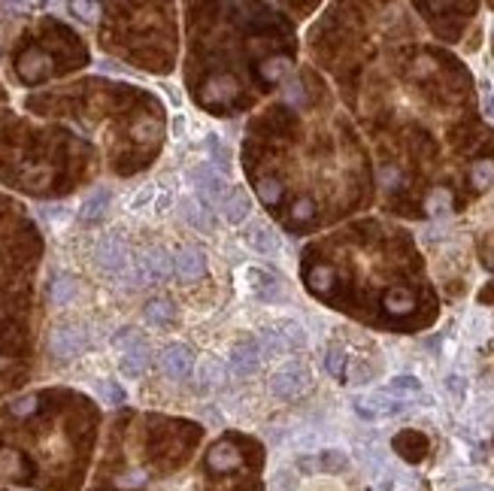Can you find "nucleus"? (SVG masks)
Returning <instances> with one entry per match:
<instances>
[{"label":"nucleus","mask_w":494,"mask_h":491,"mask_svg":"<svg viewBox=\"0 0 494 491\" xmlns=\"http://www.w3.org/2000/svg\"><path fill=\"white\" fill-rule=\"evenodd\" d=\"M188 182L197 188V194H200V203L204 206H219L224 203V197H228V191H231V185H228V179L222 176L219 170H213V164H200V167H191L188 170Z\"/></svg>","instance_id":"1"},{"label":"nucleus","mask_w":494,"mask_h":491,"mask_svg":"<svg viewBox=\"0 0 494 491\" xmlns=\"http://www.w3.org/2000/svg\"><path fill=\"white\" fill-rule=\"evenodd\" d=\"M113 346L122 352V358H119L122 373H124V376H131V379H137L140 373L146 370V361H149V346H146V340L137 337L131 328H124V331H119V334L113 337Z\"/></svg>","instance_id":"2"},{"label":"nucleus","mask_w":494,"mask_h":491,"mask_svg":"<svg viewBox=\"0 0 494 491\" xmlns=\"http://www.w3.org/2000/svg\"><path fill=\"white\" fill-rule=\"evenodd\" d=\"M309 385H313L309 370L300 367V364H286V367L270 376V391L276 397H300Z\"/></svg>","instance_id":"3"},{"label":"nucleus","mask_w":494,"mask_h":491,"mask_svg":"<svg viewBox=\"0 0 494 491\" xmlns=\"http://www.w3.org/2000/svg\"><path fill=\"white\" fill-rule=\"evenodd\" d=\"M49 346H52V355L67 361V358H76L88 346V337L79 324H58L52 331V337H49Z\"/></svg>","instance_id":"4"},{"label":"nucleus","mask_w":494,"mask_h":491,"mask_svg":"<svg viewBox=\"0 0 494 491\" xmlns=\"http://www.w3.org/2000/svg\"><path fill=\"white\" fill-rule=\"evenodd\" d=\"M94 261H97V267H104L106 273L115 276V273L128 264V249H124L122 237H115V234L100 237L97 246H94Z\"/></svg>","instance_id":"5"},{"label":"nucleus","mask_w":494,"mask_h":491,"mask_svg":"<svg viewBox=\"0 0 494 491\" xmlns=\"http://www.w3.org/2000/svg\"><path fill=\"white\" fill-rule=\"evenodd\" d=\"M161 367L170 379L182 382L195 373V355H191V349L186 343H170L161 352Z\"/></svg>","instance_id":"6"},{"label":"nucleus","mask_w":494,"mask_h":491,"mask_svg":"<svg viewBox=\"0 0 494 491\" xmlns=\"http://www.w3.org/2000/svg\"><path fill=\"white\" fill-rule=\"evenodd\" d=\"M297 467L306 470V473H315V470H322V473H340V470L349 467V455L343 452V449H324V452H319L315 458H300Z\"/></svg>","instance_id":"7"},{"label":"nucleus","mask_w":494,"mask_h":491,"mask_svg":"<svg viewBox=\"0 0 494 491\" xmlns=\"http://www.w3.org/2000/svg\"><path fill=\"white\" fill-rule=\"evenodd\" d=\"M406 406L397 403V401H388L385 394H373V397H361V401H355V413L361 415L367 422H376V419H388V415H397L404 413Z\"/></svg>","instance_id":"8"},{"label":"nucleus","mask_w":494,"mask_h":491,"mask_svg":"<svg viewBox=\"0 0 494 491\" xmlns=\"http://www.w3.org/2000/svg\"><path fill=\"white\" fill-rule=\"evenodd\" d=\"M173 273H179L186 282L191 279H200L206 273V258L200 249L195 246H186V249H179V252L173 255Z\"/></svg>","instance_id":"9"},{"label":"nucleus","mask_w":494,"mask_h":491,"mask_svg":"<svg viewBox=\"0 0 494 491\" xmlns=\"http://www.w3.org/2000/svg\"><path fill=\"white\" fill-rule=\"evenodd\" d=\"M261 346L255 343V340H240L237 346L231 349V367L237 376H252L258 370V361H261Z\"/></svg>","instance_id":"10"},{"label":"nucleus","mask_w":494,"mask_h":491,"mask_svg":"<svg viewBox=\"0 0 494 491\" xmlns=\"http://www.w3.org/2000/svg\"><path fill=\"white\" fill-rule=\"evenodd\" d=\"M219 210L231 224H242L249 219V213H252V201H249V194L240 185H231L228 197H224V203L219 206Z\"/></svg>","instance_id":"11"},{"label":"nucleus","mask_w":494,"mask_h":491,"mask_svg":"<svg viewBox=\"0 0 494 491\" xmlns=\"http://www.w3.org/2000/svg\"><path fill=\"white\" fill-rule=\"evenodd\" d=\"M228 379V367H224L222 358L209 355L197 364V388L200 391H209V388H219L222 382Z\"/></svg>","instance_id":"12"},{"label":"nucleus","mask_w":494,"mask_h":491,"mask_svg":"<svg viewBox=\"0 0 494 491\" xmlns=\"http://www.w3.org/2000/svg\"><path fill=\"white\" fill-rule=\"evenodd\" d=\"M249 276H252V291L258 301H279L282 297V282L276 273L255 267V270H249Z\"/></svg>","instance_id":"13"},{"label":"nucleus","mask_w":494,"mask_h":491,"mask_svg":"<svg viewBox=\"0 0 494 491\" xmlns=\"http://www.w3.org/2000/svg\"><path fill=\"white\" fill-rule=\"evenodd\" d=\"M110 201H113V194H110V188H94L91 194L82 201L79 206V219L82 222H97V219H104V213L110 210Z\"/></svg>","instance_id":"14"},{"label":"nucleus","mask_w":494,"mask_h":491,"mask_svg":"<svg viewBox=\"0 0 494 491\" xmlns=\"http://www.w3.org/2000/svg\"><path fill=\"white\" fill-rule=\"evenodd\" d=\"M143 261V267L149 273V279H170L173 276V258L164 252V249H149V252L140 258Z\"/></svg>","instance_id":"15"},{"label":"nucleus","mask_w":494,"mask_h":491,"mask_svg":"<svg viewBox=\"0 0 494 491\" xmlns=\"http://www.w3.org/2000/svg\"><path fill=\"white\" fill-rule=\"evenodd\" d=\"M49 297H52L55 306H64L76 297V279L67 276V273H58V276L49 282Z\"/></svg>","instance_id":"16"},{"label":"nucleus","mask_w":494,"mask_h":491,"mask_svg":"<svg viewBox=\"0 0 494 491\" xmlns=\"http://www.w3.org/2000/svg\"><path fill=\"white\" fill-rule=\"evenodd\" d=\"M179 215L191 224V228H197V231H209V213L204 210V203L195 201V197H186V201L179 203Z\"/></svg>","instance_id":"17"},{"label":"nucleus","mask_w":494,"mask_h":491,"mask_svg":"<svg viewBox=\"0 0 494 491\" xmlns=\"http://www.w3.org/2000/svg\"><path fill=\"white\" fill-rule=\"evenodd\" d=\"M246 243H249V249H255L258 255L276 252V234L267 228V224H255V228L246 234Z\"/></svg>","instance_id":"18"},{"label":"nucleus","mask_w":494,"mask_h":491,"mask_svg":"<svg viewBox=\"0 0 494 491\" xmlns=\"http://www.w3.org/2000/svg\"><path fill=\"white\" fill-rule=\"evenodd\" d=\"M382 394L385 397H415V394H422V382L415 376H395V379H388Z\"/></svg>","instance_id":"19"},{"label":"nucleus","mask_w":494,"mask_h":491,"mask_svg":"<svg viewBox=\"0 0 494 491\" xmlns=\"http://www.w3.org/2000/svg\"><path fill=\"white\" fill-rule=\"evenodd\" d=\"M176 319V306L170 301H149L146 303V322L152 324H170Z\"/></svg>","instance_id":"20"},{"label":"nucleus","mask_w":494,"mask_h":491,"mask_svg":"<svg viewBox=\"0 0 494 491\" xmlns=\"http://www.w3.org/2000/svg\"><path fill=\"white\" fill-rule=\"evenodd\" d=\"M258 343H261V349H264L267 355H282V352H288L286 337H282L279 331H273V328H261V331H258Z\"/></svg>","instance_id":"21"},{"label":"nucleus","mask_w":494,"mask_h":491,"mask_svg":"<svg viewBox=\"0 0 494 491\" xmlns=\"http://www.w3.org/2000/svg\"><path fill=\"white\" fill-rule=\"evenodd\" d=\"M206 149H209V161H213V170H228L231 167V155H228V149L222 146V140L219 137H209L206 140Z\"/></svg>","instance_id":"22"},{"label":"nucleus","mask_w":494,"mask_h":491,"mask_svg":"<svg viewBox=\"0 0 494 491\" xmlns=\"http://www.w3.org/2000/svg\"><path fill=\"white\" fill-rule=\"evenodd\" d=\"M233 464H237V452H233L231 446H215L213 452H209V467L213 470H231Z\"/></svg>","instance_id":"23"},{"label":"nucleus","mask_w":494,"mask_h":491,"mask_svg":"<svg viewBox=\"0 0 494 491\" xmlns=\"http://www.w3.org/2000/svg\"><path fill=\"white\" fill-rule=\"evenodd\" d=\"M385 306H388L391 313H409L413 310V294H409V291H404V288H397V291H388V294H385Z\"/></svg>","instance_id":"24"},{"label":"nucleus","mask_w":494,"mask_h":491,"mask_svg":"<svg viewBox=\"0 0 494 491\" xmlns=\"http://www.w3.org/2000/svg\"><path fill=\"white\" fill-rule=\"evenodd\" d=\"M279 334L286 337L288 349H304V346H306V331L300 328L297 322H282V331H279Z\"/></svg>","instance_id":"25"},{"label":"nucleus","mask_w":494,"mask_h":491,"mask_svg":"<svg viewBox=\"0 0 494 491\" xmlns=\"http://www.w3.org/2000/svg\"><path fill=\"white\" fill-rule=\"evenodd\" d=\"M324 367H328L331 376H343L346 373V352L343 346H331L328 355H324Z\"/></svg>","instance_id":"26"},{"label":"nucleus","mask_w":494,"mask_h":491,"mask_svg":"<svg viewBox=\"0 0 494 491\" xmlns=\"http://www.w3.org/2000/svg\"><path fill=\"white\" fill-rule=\"evenodd\" d=\"M97 394L104 397L106 403H113V406L124 403V391L115 385V382H110V379H100V382H97Z\"/></svg>","instance_id":"27"},{"label":"nucleus","mask_w":494,"mask_h":491,"mask_svg":"<svg viewBox=\"0 0 494 491\" xmlns=\"http://www.w3.org/2000/svg\"><path fill=\"white\" fill-rule=\"evenodd\" d=\"M494 182V161H476L473 164V185H491Z\"/></svg>","instance_id":"28"},{"label":"nucleus","mask_w":494,"mask_h":491,"mask_svg":"<svg viewBox=\"0 0 494 491\" xmlns=\"http://www.w3.org/2000/svg\"><path fill=\"white\" fill-rule=\"evenodd\" d=\"M313 288H319V291H324V288H331V279H334V273L328 270V267H319V270H313Z\"/></svg>","instance_id":"29"},{"label":"nucleus","mask_w":494,"mask_h":491,"mask_svg":"<svg viewBox=\"0 0 494 491\" xmlns=\"http://www.w3.org/2000/svg\"><path fill=\"white\" fill-rule=\"evenodd\" d=\"M446 388H449V394L458 397V401L464 397V379L458 376V373H449V376H446Z\"/></svg>","instance_id":"30"},{"label":"nucleus","mask_w":494,"mask_h":491,"mask_svg":"<svg viewBox=\"0 0 494 491\" xmlns=\"http://www.w3.org/2000/svg\"><path fill=\"white\" fill-rule=\"evenodd\" d=\"M370 379V367H364V364H355L352 367V379L349 382H355V385H361V382Z\"/></svg>","instance_id":"31"},{"label":"nucleus","mask_w":494,"mask_h":491,"mask_svg":"<svg viewBox=\"0 0 494 491\" xmlns=\"http://www.w3.org/2000/svg\"><path fill=\"white\" fill-rule=\"evenodd\" d=\"M309 215H313V203H309V201H300V203L295 206V219L304 222V219H309Z\"/></svg>","instance_id":"32"},{"label":"nucleus","mask_w":494,"mask_h":491,"mask_svg":"<svg viewBox=\"0 0 494 491\" xmlns=\"http://www.w3.org/2000/svg\"><path fill=\"white\" fill-rule=\"evenodd\" d=\"M264 73L270 79H279L282 73H286V61H270V67H264Z\"/></svg>","instance_id":"33"},{"label":"nucleus","mask_w":494,"mask_h":491,"mask_svg":"<svg viewBox=\"0 0 494 491\" xmlns=\"http://www.w3.org/2000/svg\"><path fill=\"white\" fill-rule=\"evenodd\" d=\"M261 194H264V201H276V197H279V185H276V182H264Z\"/></svg>","instance_id":"34"},{"label":"nucleus","mask_w":494,"mask_h":491,"mask_svg":"<svg viewBox=\"0 0 494 491\" xmlns=\"http://www.w3.org/2000/svg\"><path fill=\"white\" fill-rule=\"evenodd\" d=\"M379 176H382L385 185H391V182H397V170H395V167H382Z\"/></svg>","instance_id":"35"},{"label":"nucleus","mask_w":494,"mask_h":491,"mask_svg":"<svg viewBox=\"0 0 494 491\" xmlns=\"http://www.w3.org/2000/svg\"><path fill=\"white\" fill-rule=\"evenodd\" d=\"M461 491H494V488H488V485H464Z\"/></svg>","instance_id":"36"},{"label":"nucleus","mask_w":494,"mask_h":491,"mask_svg":"<svg viewBox=\"0 0 494 491\" xmlns=\"http://www.w3.org/2000/svg\"><path fill=\"white\" fill-rule=\"evenodd\" d=\"M485 110H488L494 115V94H488V101H485Z\"/></svg>","instance_id":"37"}]
</instances>
